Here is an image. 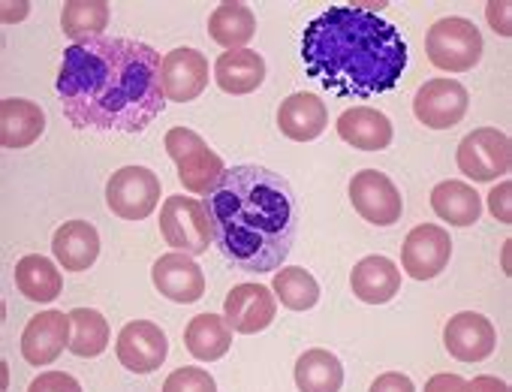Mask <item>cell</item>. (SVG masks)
<instances>
[{"label":"cell","mask_w":512,"mask_h":392,"mask_svg":"<svg viewBox=\"0 0 512 392\" xmlns=\"http://www.w3.org/2000/svg\"><path fill=\"white\" fill-rule=\"evenodd\" d=\"M160 55L139 40L97 37L64 52L55 91L67 121L97 133H142L166 106Z\"/></svg>","instance_id":"1"},{"label":"cell","mask_w":512,"mask_h":392,"mask_svg":"<svg viewBox=\"0 0 512 392\" xmlns=\"http://www.w3.org/2000/svg\"><path fill=\"white\" fill-rule=\"evenodd\" d=\"M214 242L241 272H278L293 251L299 206L290 181L266 166L241 163L223 169L205 196Z\"/></svg>","instance_id":"2"},{"label":"cell","mask_w":512,"mask_h":392,"mask_svg":"<svg viewBox=\"0 0 512 392\" xmlns=\"http://www.w3.org/2000/svg\"><path fill=\"white\" fill-rule=\"evenodd\" d=\"M305 73L338 97H374L398 85L407 43L395 25L362 7H332L302 34Z\"/></svg>","instance_id":"3"},{"label":"cell","mask_w":512,"mask_h":392,"mask_svg":"<svg viewBox=\"0 0 512 392\" xmlns=\"http://www.w3.org/2000/svg\"><path fill=\"white\" fill-rule=\"evenodd\" d=\"M166 154L172 157L175 169H178V181L184 184V190L208 196L211 187L220 181L223 175V160L217 151L208 148V142L190 130V127H172L163 139Z\"/></svg>","instance_id":"4"},{"label":"cell","mask_w":512,"mask_h":392,"mask_svg":"<svg viewBox=\"0 0 512 392\" xmlns=\"http://www.w3.org/2000/svg\"><path fill=\"white\" fill-rule=\"evenodd\" d=\"M428 61L443 73H467L482 58V34L473 22L449 16L431 25L425 37Z\"/></svg>","instance_id":"5"},{"label":"cell","mask_w":512,"mask_h":392,"mask_svg":"<svg viewBox=\"0 0 512 392\" xmlns=\"http://www.w3.org/2000/svg\"><path fill=\"white\" fill-rule=\"evenodd\" d=\"M160 233H163L166 245L175 248V254H187V257L205 254L208 245L214 242L205 203L190 200V196H181V193H175V196H169V200H163V209H160Z\"/></svg>","instance_id":"6"},{"label":"cell","mask_w":512,"mask_h":392,"mask_svg":"<svg viewBox=\"0 0 512 392\" xmlns=\"http://www.w3.org/2000/svg\"><path fill=\"white\" fill-rule=\"evenodd\" d=\"M106 206L121 221H145L160 206V178L148 166H121L106 184Z\"/></svg>","instance_id":"7"},{"label":"cell","mask_w":512,"mask_h":392,"mask_svg":"<svg viewBox=\"0 0 512 392\" xmlns=\"http://www.w3.org/2000/svg\"><path fill=\"white\" fill-rule=\"evenodd\" d=\"M512 166V142L497 127H479L458 145V169L473 181H494Z\"/></svg>","instance_id":"8"},{"label":"cell","mask_w":512,"mask_h":392,"mask_svg":"<svg viewBox=\"0 0 512 392\" xmlns=\"http://www.w3.org/2000/svg\"><path fill=\"white\" fill-rule=\"evenodd\" d=\"M350 200H353V209L359 212V218H365L374 227H392L401 221V212H404L401 190L380 169H362L353 175Z\"/></svg>","instance_id":"9"},{"label":"cell","mask_w":512,"mask_h":392,"mask_svg":"<svg viewBox=\"0 0 512 392\" xmlns=\"http://www.w3.org/2000/svg\"><path fill=\"white\" fill-rule=\"evenodd\" d=\"M467 106H470V94L455 79H431L413 97L416 121L431 127V130L455 127L467 115Z\"/></svg>","instance_id":"10"},{"label":"cell","mask_w":512,"mask_h":392,"mask_svg":"<svg viewBox=\"0 0 512 392\" xmlns=\"http://www.w3.org/2000/svg\"><path fill=\"white\" fill-rule=\"evenodd\" d=\"M452 257V239L437 224H419L407 233L401 248V266L416 281L437 278Z\"/></svg>","instance_id":"11"},{"label":"cell","mask_w":512,"mask_h":392,"mask_svg":"<svg viewBox=\"0 0 512 392\" xmlns=\"http://www.w3.org/2000/svg\"><path fill=\"white\" fill-rule=\"evenodd\" d=\"M118 362L133 371V374H151L166 362L169 353V341L166 332L151 323V320H133L118 332V344H115Z\"/></svg>","instance_id":"12"},{"label":"cell","mask_w":512,"mask_h":392,"mask_svg":"<svg viewBox=\"0 0 512 392\" xmlns=\"http://www.w3.org/2000/svg\"><path fill=\"white\" fill-rule=\"evenodd\" d=\"M278 299L263 284H238L229 290L223 302V317L232 332L238 335H256L275 323Z\"/></svg>","instance_id":"13"},{"label":"cell","mask_w":512,"mask_h":392,"mask_svg":"<svg viewBox=\"0 0 512 392\" xmlns=\"http://www.w3.org/2000/svg\"><path fill=\"white\" fill-rule=\"evenodd\" d=\"M160 82H163V94L172 103H190L208 88V58L190 46L172 49L169 55H163Z\"/></svg>","instance_id":"14"},{"label":"cell","mask_w":512,"mask_h":392,"mask_svg":"<svg viewBox=\"0 0 512 392\" xmlns=\"http://www.w3.org/2000/svg\"><path fill=\"white\" fill-rule=\"evenodd\" d=\"M73 338V320L64 311H43L28 320L22 332V356L31 365H52L64 347H70Z\"/></svg>","instance_id":"15"},{"label":"cell","mask_w":512,"mask_h":392,"mask_svg":"<svg viewBox=\"0 0 512 392\" xmlns=\"http://www.w3.org/2000/svg\"><path fill=\"white\" fill-rule=\"evenodd\" d=\"M443 344H446L449 356H455L458 362H482L494 353L497 332L488 317H482L476 311H461L446 323Z\"/></svg>","instance_id":"16"},{"label":"cell","mask_w":512,"mask_h":392,"mask_svg":"<svg viewBox=\"0 0 512 392\" xmlns=\"http://www.w3.org/2000/svg\"><path fill=\"white\" fill-rule=\"evenodd\" d=\"M154 287L160 290V296L178 302V305H190L199 302L205 296V275L196 266L193 257L187 254H163L154 269H151Z\"/></svg>","instance_id":"17"},{"label":"cell","mask_w":512,"mask_h":392,"mask_svg":"<svg viewBox=\"0 0 512 392\" xmlns=\"http://www.w3.org/2000/svg\"><path fill=\"white\" fill-rule=\"evenodd\" d=\"M278 127L293 142H314L329 127V109L317 94H290L278 109Z\"/></svg>","instance_id":"18"},{"label":"cell","mask_w":512,"mask_h":392,"mask_svg":"<svg viewBox=\"0 0 512 392\" xmlns=\"http://www.w3.org/2000/svg\"><path fill=\"white\" fill-rule=\"evenodd\" d=\"M350 287H353V296L362 299L365 305H386L401 290V269L383 254L365 257L353 266Z\"/></svg>","instance_id":"19"},{"label":"cell","mask_w":512,"mask_h":392,"mask_svg":"<svg viewBox=\"0 0 512 392\" xmlns=\"http://www.w3.org/2000/svg\"><path fill=\"white\" fill-rule=\"evenodd\" d=\"M392 121L371 106H353L338 118V136L359 151H383L392 145Z\"/></svg>","instance_id":"20"},{"label":"cell","mask_w":512,"mask_h":392,"mask_svg":"<svg viewBox=\"0 0 512 392\" xmlns=\"http://www.w3.org/2000/svg\"><path fill=\"white\" fill-rule=\"evenodd\" d=\"M52 251L64 272H85L100 257V233L88 221L61 224L52 236Z\"/></svg>","instance_id":"21"},{"label":"cell","mask_w":512,"mask_h":392,"mask_svg":"<svg viewBox=\"0 0 512 392\" xmlns=\"http://www.w3.org/2000/svg\"><path fill=\"white\" fill-rule=\"evenodd\" d=\"M266 79V61L263 55H256L253 49H232L223 52L214 64V82L226 94H250L263 85Z\"/></svg>","instance_id":"22"},{"label":"cell","mask_w":512,"mask_h":392,"mask_svg":"<svg viewBox=\"0 0 512 392\" xmlns=\"http://www.w3.org/2000/svg\"><path fill=\"white\" fill-rule=\"evenodd\" d=\"M46 130V112L31 100H4L0 103V142L4 148H28Z\"/></svg>","instance_id":"23"},{"label":"cell","mask_w":512,"mask_h":392,"mask_svg":"<svg viewBox=\"0 0 512 392\" xmlns=\"http://www.w3.org/2000/svg\"><path fill=\"white\" fill-rule=\"evenodd\" d=\"M431 209L452 227H473L482 215V196L467 181H440L431 190Z\"/></svg>","instance_id":"24"},{"label":"cell","mask_w":512,"mask_h":392,"mask_svg":"<svg viewBox=\"0 0 512 392\" xmlns=\"http://www.w3.org/2000/svg\"><path fill=\"white\" fill-rule=\"evenodd\" d=\"M184 344H187L190 356H196L202 362H217L232 347V329H229L226 317H220V314H199L187 323Z\"/></svg>","instance_id":"25"},{"label":"cell","mask_w":512,"mask_h":392,"mask_svg":"<svg viewBox=\"0 0 512 392\" xmlns=\"http://www.w3.org/2000/svg\"><path fill=\"white\" fill-rule=\"evenodd\" d=\"M16 287L31 302H55L64 290V278L49 257L28 254L16 263Z\"/></svg>","instance_id":"26"},{"label":"cell","mask_w":512,"mask_h":392,"mask_svg":"<svg viewBox=\"0 0 512 392\" xmlns=\"http://www.w3.org/2000/svg\"><path fill=\"white\" fill-rule=\"evenodd\" d=\"M296 386L299 392H341L344 386L341 359L323 347L305 350L296 362Z\"/></svg>","instance_id":"27"},{"label":"cell","mask_w":512,"mask_h":392,"mask_svg":"<svg viewBox=\"0 0 512 392\" xmlns=\"http://www.w3.org/2000/svg\"><path fill=\"white\" fill-rule=\"evenodd\" d=\"M208 34L226 52L244 49L256 34V16L247 4H220L208 16Z\"/></svg>","instance_id":"28"},{"label":"cell","mask_w":512,"mask_h":392,"mask_svg":"<svg viewBox=\"0 0 512 392\" xmlns=\"http://www.w3.org/2000/svg\"><path fill=\"white\" fill-rule=\"evenodd\" d=\"M109 25V4L103 0H70L61 13V28L73 43L97 40Z\"/></svg>","instance_id":"29"},{"label":"cell","mask_w":512,"mask_h":392,"mask_svg":"<svg viewBox=\"0 0 512 392\" xmlns=\"http://www.w3.org/2000/svg\"><path fill=\"white\" fill-rule=\"evenodd\" d=\"M73 320V338H70V353L82 356V359H94L109 347V323L100 311L94 308H73L70 311Z\"/></svg>","instance_id":"30"},{"label":"cell","mask_w":512,"mask_h":392,"mask_svg":"<svg viewBox=\"0 0 512 392\" xmlns=\"http://www.w3.org/2000/svg\"><path fill=\"white\" fill-rule=\"evenodd\" d=\"M275 293L290 311H311L320 302V284L302 266H281V272H275Z\"/></svg>","instance_id":"31"},{"label":"cell","mask_w":512,"mask_h":392,"mask_svg":"<svg viewBox=\"0 0 512 392\" xmlns=\"http://www.w3.org/2000/svg\"><path fill=\"white\" fill-rule=\"evenodd\" d=\"M163 392H217V383L214 377L205 371V368H175L166 383H163Z\"/></svg>","instance_id":"32"},{"label":"cell","mask_w":512,"mask_h":392,"mask_svg":"<svg viewBox=\"0 0 512 392\" xmlns=\"http://www.w3.org/2000/svg\"><path fill=\"white\" fill-rule=\"evenodd\" d=\"M28 392H82V383L67 371H43Z\"/></svg>","instance_id":"33"},{"label":"cell","mask_w":512,"mask_h":392,"mask_svg":"<svg viewBox=\"0 0 512 392\" xmlns=\"http://www.w3.org/2000/svg\"><path fill=\"white\" fill-rule=\"evenodd\" d=\"M509 193H512V184L509 181H500L491 193H488V209L491 215L500 221V224H509L512 215H509Z\"/></svg>","instance_id":"34"},{"label":"cell","mask_w":512,"mask_h":392,"mask_svg":"<svg viewBox=\"0 0 512 392\" xmlns=\"http://www.w3.org/2000/svg\"><path fill=\"white\" fill-rule=\"evenodd\" d=\"M368 392H416V386H413V380H410L407 374H401V371H386V374H380V377L371 383Z\"/></svg>","instance_id":"35"},{"label":"cell","mask_w":512,"mask_h":392,"mask_svg":"<svg viewBox=\"0 0 512 392\" xmlns=\"http://www.w3.org/2000/svg\"><path fill=\"white\" fill-rule=\"evenodd\" d=\"M425 392H467V380L461 374H434L425 383Z\"/></svg>","instance_id":"36"},{"label":"cell","mask_w":512,"mask_h":392,"mask_svg":"<svg viewBox=\"0 0 512 392\" xmlns=\"http://www.w3.org/2000/svg\"><path fill=\"white\" fill-rule=\"evenodd\" d=\"M485 16L491 22V28L500 34V37H509V4H488L485 7Z\"/></svg>","instance_id":"37"},{"label":"cell","mask_w":512,"mask_h":392,"mask_svg":"<svg viewBox=\"0 0 512 392\" xmlns=\"http://www.w3.org/2000/svg\"><path fill=\"white\" fill-rule=\"evenodd\" d=\"M467 392H509V386L491 374H479V377L467 380Z\"/></svg>","instance_id":"38"}]
</instances>
